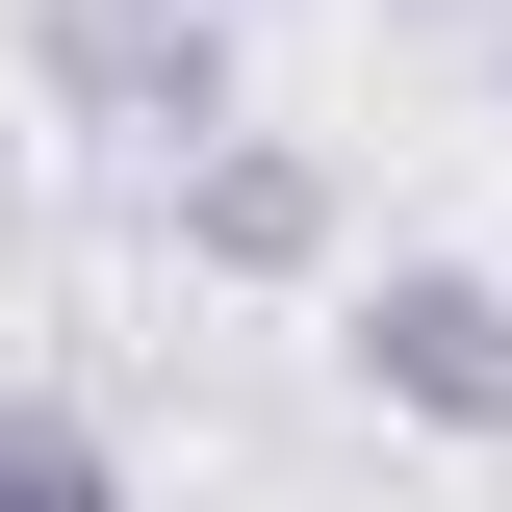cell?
<instances>
[{
	"label": "cell",
	"mask_w": 512,
	"mask_h": 512,
	"mask_svg": "<svg viewBox=\"0 0 512 512\" xmlns=\"http://www.w3.org/2000/svg\"><path fill=\"white\" fill-rule=\"evenodd\" d=\"M487 77H512V52H487Z\"/></svg>",
	"instance_id": "obj_5"
},
{
	"label": "cell",
	"mask_w": 512,
	"mask_h": 512,
	"mask_svg": "<svg viewBox=\"0 0 512 512\" xmlns=\"http://www.w3.org/2000/svg\"><path fill=\"white\" fill-rule=\"evenodd\" d=\"M26 77H52V128H103V154L180 180L231 128V0H26Z\"/></svg>",
	"instance_id": "obj_1"
},
{
	"label": "cell",
	"mask_w": 512,
	"mask_h": 512,
	"mask_svg": "<svg viewBox=\"0 0 512 512\" xmlns=\"http://www.w3.org/2000/svg\"><path fill=\"white\" fill-rule=\"evenodd\" d=\"M333 359H359V410H410V436H461V461L512 436V282L487 256H384L359 308H333Z\"/></svg>",
	"instance_id": "obj_2"
},
{
	"label": "cell",
	"mask_w": 512,
	"mask_h": 512,
	"mask_svg": "<svg viewBox=\"0 0 512 512\" xmlns=\"http://www.w3.org/2000/svg\"><path fill=\"white\" fill-rule=\"evenodd\" d=\"M154 205H180V256H205V282H333V154H308V128H256V103L205 128Z\"/></svg>",
	"instance_id": "obj_3"
},
{
	"label": "cell",
	"mask_w": 512,
	"mask_h": 512,
	"mask_svg": "<svg viewBox=\"0 0 512 512\" xmlns=\"http://www.w3.org/2000/svg\"><path fill=\"white\" fill-rule=\"evenodd\" d=\"M0 512H128V436L77 384H0Z\"/></svg>",
	"instance_id": "obj_4"
}]
</instances>
